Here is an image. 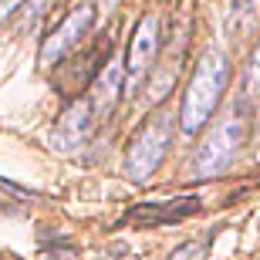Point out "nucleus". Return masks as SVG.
Returning <instances> with one entry per match:
<instances>
[{
  "instance_id": "nucleus-8",
  "label": "nucleus",
  "mask_w": 260,
  "mask_h": 260,
  "mask_svg": "<svg viewBox=\"0 0 260 260\" xmlns=\"http://www.w3.org/2000/svg\"><path fill=\"white\" fill-rule=\"evenodd\" d=\"M260 30V0H230L226 4V38L247 44Z\"/></svg>"
},
{
  "instance_id": "nucleus-10",
  "label": "nucleus",
  "mask_w": 260,
  "mask_h": 260,
  "mask_svg": "<svg viewBox=\"0 0 260 260\" xmlns=\"http://www.w3.org/2000/svg\"><path fill=\"white\" fill-rule=\"evenodd\" d=\"M179 61H183V54H169V58L162 61V68L152 75V81L145 88V105H159V102L173 91L176 75H179Z\"/></svg>"
},
{
  "instance_id": "nucleus-1",
  "label": "nucleus",
  "mask_w": 260,
  "mask_h": 260,
  "mask_svg": "<svg viewBox=\"0 0 260 260\" xmlns=\"http://www.w3.org/2000/svg\"><path fill=\"white\" fill-rule=\"evenodd\" d=\"M226 81H230V58L223 48H206L200 54L193 68V81L183 95V108H179V128L186 135H196L206 122L213 118L216 105H220L223 91H226Z\"/></svg>"
},
{
  "instance_id": "nucleus-7",
  "label": "nucleus",
  "mask_w": 260,
  "mask_h": 260,
  "mask_svg": "<svg viewBox=\"0 0 260 260\" xmlns=\"http://www.w3.org/2000/svg\"><path fill=\"white\" fill-rule=\"evenodd\" d=\"M200 210L196 196H176V200H149V203H135L132 210L122 216V226H166V223H179L186 216H193Z\"/></svg>"
},
{
  "instance_id": "nucleus-11",
  "label": "nucleus",
  "mask_w": 260,
  "mask_h": 260,
  "mask_svg": "<svg viewBox=\"0 0 260 260\" xmlns=\"http://www.w3.org/2000/svg\"><path fill=\"white\" fill-rule=\"evenodd\" d=\"M240 98L250 102V105H260V44L253 48V54L243 64V81H240Z\"/></svg>"
},
{
  "instance_id": "nucleus-2",
  "label": "nucleus",
  "mask_w": 260,
  "mask_h": 260,
  "mask_svg": "<svg viewBox=\"0 0 260 260\" xmlns=\"http://www.w3.org/2000/svg\"><path fill=\"white\" fill-rule=\"evenodd\" d=\"M176 132V115L169 108H155L152 118L139 125V132L132 135V142L125 149V173L132 183H145L149 176L162 166L169 145H173Z\"/></svg>"
},
{
  "instance_id": "nucleus-4",
  "label": "nucleus",
  "mask_w": 260,
  "mask_h": 260,
  "mask_svg": "<svg viewBox=\"0 0 260 260\" xmlns=\"http://www.w3.org/2000/svg\"><path fill=\"white\" fill-rule=\"evenodd\" d=\"M91 128H95V108H91V98H75V102L61 112L58 125L51 128V149L61 152V155L78 152V149L88 142Z\"/></svg>"
},
{
  "instance_id": "nucleus-14",
  "label": "nucleus",
  "mask_w": 260,
  "mask_h": 260,
  "mask_svg": "<svg viewBox=\"0 0 260 260\" xmlns=\"http://www.w3.org/2000/svg\"><path fill=\"white\" fill-rule=\"evenodd\" d=\"M17 4H20V0H0V24H4V20L17 10Z\"/></svg>"
},
{
  "instance_id": "nucleus-13",
  "label": "nucleus",
  "mask_w": 260,
  "mask_h": 260,
  "mask_svg": "<svg viewBox=\"0 0 260 260\" xmlns=\"http://www.w3.org/2000/svg\"><path fill=\"white\" fill-rule=\"evenodd\" d=\"M44 7H48V0H20L17 10H20V30H27L34 20L44 14Z\"/></svg>"
},
{
  "instance_id": "nucleus-6",
  "label": "nucleus",
  "mask_w": 260,
  "mask_h": 260,
  "mask_svg": "<svg viewBox=\"0 0 260 260\" xmlns=\"http://www.w3.org/2000/svg\"><path fill=\"white\" fill-rule=\"evenodd\" d=\"M91 27H95V4H81V7H75L58 27L51 30V38L41 44V64H58V61L64 58L68 51L75 48Z\"/></svg>"
},
{
  "instance_id": "nucleus-3",
  "label": "nucleus",
  "mask_w": 260,
  "mask_h": 260,
  "mask_svg": "<svg viewBox=\"0 0 260 260\" xmlns=\"http://www.w3.org/2000/svg\"><path fill=\"white\" fill-rule=\"evenodd\" d=\"M247 135V122L240 112H230L226 118H220L210 132L203 135L200 149L193 155V179H213L230 169V162L237 159Z\"/></svg>"
},
{
  "instance_id": "nucleus-5",
  "label": "nucleus",
  "mask_w": 260,
  "mask_h": 260,
  "mask_svg": "<svg viewBox=\"0 0 260 260\" xmlns=\"http://www.w3.org/2000/svg\"><path fill=\"white\" fill-rule=\"evenodd\" d=\"M155 54H159V17L149 14V17H142L139 24H135L132 44H128V58H125L128 95L139 91V81L155 68Z\"/></svg>"
},
{
  "instance_id": "nucleus-12",
  "label": "nucleus",
  "mask_w": 260,
  "mask_h": 260,
  "mask_svg": "<svg viewBox=\"0 0 260 260\" xmlns=\"http://www.w3.org/2000/svg\"><path fill=\"white\" fill-rule=\"evenodd\" d=\"M206 253H210V240H186L169 253V260H206Z\"/></svg>"
},
{
  "instance_id": "nucleus-9",
  "label": "nucleus",
  "mask_w": 260,
  "mask_h": 260,
  "mask_svg": "<svg viewBox=\"0 0 260 260\" xmlns=\"http://www.w3.org/2000/svg\"><path fill=\"white\" fill-rule=\"evenodd\" d=\"M122 81H125L122 61H108L105 71H102V75L95 78V85H91V108H95V115H108V112L115 108Z\"/></svg>"
}]
</instances>
